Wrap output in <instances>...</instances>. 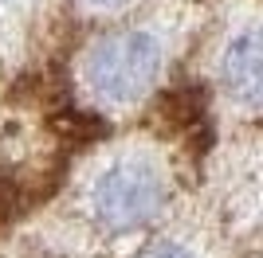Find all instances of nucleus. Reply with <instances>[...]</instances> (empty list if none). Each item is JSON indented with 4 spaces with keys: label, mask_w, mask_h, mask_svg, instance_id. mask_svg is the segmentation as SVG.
<instances>
[{
    "label": "nucleus",
    "mask_w": 263,
    "mask_h": 258,
    "mask_svg": "<svg viewBox=\"0 0 263 258\" xmlns=\"http://www.w3.org/2000/svg\"><path fill=\"white\" fill-rule=\"evenodd\" d=\"M224 86L248 106H263V28L243 32L224 51Z\"/></svg>",
    "instance_id": "3"
},
{
    "label": "nucleus",
    "mask_w": 263,
    "mask_h": 258,
    "mask_svg": "<svg viewBox=\"0 0 263 258\" xmlns=\"http://www.w3.org/2000/svg\"><path fill=\"white\" fill-rule=\"evenodd\" d=\"M95 4H114V0H95Z\"/></svg>",
    "instance_id": "5"
},
{
    "label": "nucleus",
    "mask_w": 263,
    "mask_h": 258,
    "mask_svg": "<svg viewBox=\"0 0 263 258\" xmlns=\"http://www.w3.org/2000/svg\"><path fill=\"white\" fill-rule=\"evenodd\" d=\"M161 51L145 32L102 35L87 55V82L106 102H134L157 78Z\"/></svg>",
    "instance_id": "1"
},
{
    "label": "nucleus",
    "mask_w": 263,
    "mask_h": 258,
    "mask_svg": "<svg viewBox=\"0 0 263 258\" xmlns=\"http://www.w3.org/2000/svg\"><path fill=\"white\" fill-rule=\"evenodd\" d=\"M138 258H197L189 247H181V243H154V247H145Z\"/></svg>",
    "instance_id": "4"
},
{
    "label": "nucleus",
    "mask_w": 263,
    "mask_h": 258,
    "mask_svg": "<svg viewBox=\"0 0 263 258\" xmlns=\"http://www.w3.org/2000/svg\"><path fill=\"white\" fill-rule=\"evenodd\" d=\"M165 192H169V184L157 164L118 161L95 184V211L110 231H134L161 211Z\"/></svg>",
    "instance_id": "2"
}]
</instances>
